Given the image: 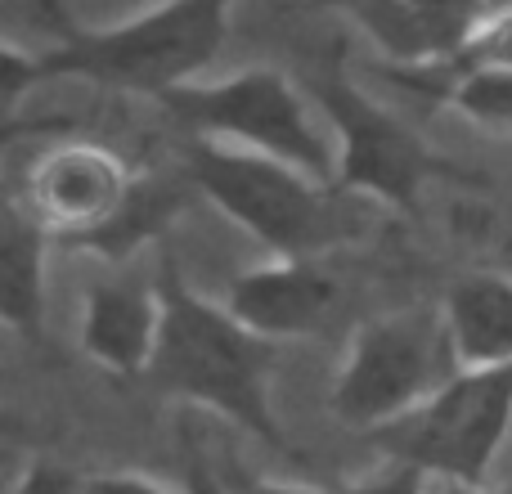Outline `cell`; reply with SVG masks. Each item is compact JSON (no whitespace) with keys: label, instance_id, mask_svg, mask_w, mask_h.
Masks as SVG:
<instances>
[{"label":"cell","instance_id":"cell-1","mask_svg":"<svg viewBox=\"0 0 512 494\" xmlns=\"http://www.w3.org/2000/svg\"><path fill=\"white\" fill-rule=\"evenodd\" d=\"M162 333L153 351V382L171 396L198 400L216 414L234 418L261 441L283 445L274 427L270 400H265V369H270V342L252 337L230 310L207 306L203 297L176 279V265H162Z\"/></svg>","mask_w":512,"mask_h":494},{"label":"cell","instance_id":"cell-2","mask_svg":"<svg viewBox=\"0 0 512 494\" xmlns=\"http://www.w3.org/2000/svg\"><path fill=\"white\" fill-rule=\"evenodd\" d=\"M225 27H230V9L212 5V0L162 5L117 27L72 32L63 50L41 59V77L72 72V77L99 81L113 90L167 99L194 86V72H203L221 54Z\"/></svg>","mask_w":512,"mask_h":494},{"label":"cell","instance_id":"cell-3","mask_svg":"<svg viewBox=\"0 0 512 494\" xmlns=\"http://www.w3.org/2000/svg\"><path fill=\"white\" fill-rule=\"evenodd\" d=\"M463 373L445 310H400L364 324L333 387L337 414L351 427H382L423 409Z\"/></svg>","mask_w":512,"mask_h":494},{"label":"cell","instance_id":"cell-4","mask_svg":"<svg viewBox=\"0 0 512 494\" xmlns=\"http://www.w3.org/2000/svg\"><path fill=\"white\" fill-rule=\"evenodd\" d=\"M512 427V364L499 369H463L423 409L382 427L378 445L423 477H445L450 486L481 490Z\"/></svg>","mask_w":512,"mask_h":494},{"label":"cell","instance_id":"cell-5","mask_svg":"<svg viewBox=\"0 0 512 494\" xmlns=\"http://www.w3.org/2000/svg\"><path fill=\"white\" fill-rule=\"evenodd\" d=\"M189 180L221 207L225 216L252 230L279 261H310V252L337 239V216L324 185L248 149L194 144L185 158Z\"/></svg>","mask_w":512,"mask_h":494},{"label":"cell","instance_id":"cell-6","mask_svg":"<svg viewBox=\"0 0 512 494\" xmlns=\"http://www.w3.org/2000/svg\"><path fill=\"white\" fill-rule=\"evenodd\" d=\"M162 104L194 135L239 140L248 144V153L283 162V167L310 176L315 185L337 180V162L328 153L324 135L310 122L301 95L270 68L239 72V77L216 81V86H185Z\"/></svg>","mask_w":512,"mask_h":494},{"label":"cell","instance_id":"cell-7","mask_svg":"<svg viewBox=\"0 0 512 494\" xmlns=\"http://www.w3.org/2000/svg\"><path fill=\"white\" fill-rule=\"evenodd\" d=\"M315 95L337 131V185L342 189H360L382 203L409 207L418 185L441 171V162L396 117H387L373 99H364L346 81H319Z\"/></svg>","mask_w":512,"mask_h":494},{"label":"cell","instance_id":"cell-8","mask_svg":"<svg viewBox=\"0 0 512 494\" xmlns=\"http://www.w3.org/2000/svg\"><path fill=\"white\" fill-rule=\"evenodd\" d=\"M131 185L135 176L126 171V162L104 144H54L32 167L27 212L36 216V225L50 239L81 243L122 212V203L131 198Z\"/></svg>","mask_w":512,"mask_h":494},{"label":"cell","instance_id":"cell-9","mask_svg":"<svg viewBox=\"0 0 512 494\" xmlns=\"http://www.w3.org/2000/svg\"><path fill=\"white\" fill-rule=\"evenodd\" d=\"M337 279L315 261H274L230 283L225 310L261 342L306 337L333 315Z\"/></svg>","mask_w":512,"mask_h":494},{"label":"cell","instance_id":"cell-10","mask_svg":"<svg viewBox=\"0 0 512 494\" xmlns=\"http://www.w3.org/2000/svg\"><path fill=\"white\" fill-rule=\"evenodd\" d=\"M481 5H418V0H364L346 18L369 32V41L396 68H445L463 54L472 27L481 23Z\"/></svg>","mask_w":512,"mask_h":494},{"label":"cell","instance_id":"cell-11","mask_svg":"<svg viewBox=\"0 0 512 494\" xmlns=\"http://www.w3.org/2000/svg\"><path fill=\"white\" fill-rule=\"evenodd\" d=\"M162 333V292L140 279H104L90 288L81 342L104 369L140 373L153 364Z\"/></svg>","mask_w":512,"mask_h":494},{"label":"cell","instance_id":"cell-12","mask_svg":"<svg viewBox=\"0 0 512 494\" xmlns=\"http://www.w3.org/2000/svg\"><path fill=\"white\" fill-rule=\"evenodd\" d=\"M450 337L463 369H499L512 364V279L504 274H468L445 301Z\"/></svg>","mask_w":512,"mask_h":494},{"label":"cell","instance_id":"cell-13","mask_svg":"<svg viewBox=\"0 0 512 494\" xmlns=\"http://www.w3.org/2000/svg\"><path fill=\"white\" fill-rule=\"evenodd\" d=\"M45 243H50V234L36 225L27 207L9 203L0 212V315L23 337H41Z\"/></svg>","mask_w":512,"mask_h":494},{"label":"cell","instance_id":"cell-14","mask_svg":"<svg viewBox=\"0 0 512 494\" xmlns=\"http://www.w3.org/2000/svg\"><path fill=\"white\" fill-rule=\"evenodd\" d=\"M180 198H185V194H180V189L171 185L167 176H144V180H135V185H131V198L122 203V212H117L99 234L81 239L77 247H90V252H99V256H113V261H122L126 252H135L140 243H149L153 234H158L162 225L176 216Z\"/></svg>","mask_w":512,"mask_h":494},{"label":"cell","instance_id":"cell-15","mask_svg":"<svg viewBox=\"0 0 512 494\" xmlns=\"http://www.w3.org/2000/svg\"><path fill=\"white\" fill-rule=\"evenodd\" d=\"M450 104L472 122L512 135V72H459Z\"/></svg>","mask_w":512,"mask_h":494},{"label":"cell","instance_id":"cell-16","mask_svg":"<svg viewBox=\"0 0 512 494\" xmlns=\"http://www.w3.org/2000/svg\"><path fill=\"white\" fill-rule=\"evenodd\" d=\"M454 72H512V9H486L472 27Z\"/></svg>","mask_w":512,"mask_h":494},{"label":"cell","instance_id":"cell-17","mask_svg":"<svg viewBox=\"0 0 512 494\" xmlns=\"http://www.w3.org/2000/svg\"><path fill=\"white\" fill-rule=\"evenodd\" d=\"M18 494H81V481L68 477L63 468H54V463H41V468L27 472V481L18 486Z\"/></svg>","mask_w":512,"mask_h":494},{"label":"cell","instance_id":"cell-18","mask_svg":"<svg viewBox=\"0 0 512 494\" xmlns=\"http://www.w3.org/2000/svg\"><path fill=\"white\" fill-rule=\"evenodd\" d=\"M81 494H167L149 477H90L81 481Z\"/></svg>","mask_w":512,"mask_h":494},{"label":"cell","instance_id":"cell-19","mask_svg":"<svg viewBox=\"0 0 512 494\" xmlns=\"http://www.w3.org/2000/svg\"><path fill=\"white\" fill-rule=\"evenodd\" d=\"M355 494H427V486H423V472L400 468V472H391V477L373 481V486H364V490H355Z\"/></svg>","mask_w":512,"mask_h":494},{"label":"cell","instance_id":"cell-20","mask_svg":"<svg viewBox=\"0 0 512 494\" xmlns=\"http://www.w3.org/2000/svg\"><path fill=\"white\" fill-rule=\"evenodd\" d=\"M243 494H319V490H301V486H265V481H256Z\"/></svg>","mask_w":512,"mask_h":494},{"label":"cell","instance_id":"cell-21","mask_svg":"<svg viewBox=\"0 0 512 494\" xmlns=\"http://www.w3.org/2000/svg\"><path fill=\"white\" fill-rule=\"evenodd\" d=\"M445 494H481V490H463V486H450Z\"/></svg>","mask_w":512,"mask_h":494}]
</instances>
